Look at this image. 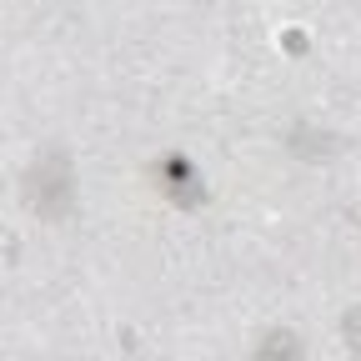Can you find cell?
Returning <instances> with one entry per match:
<instances>
[{
  "instance_id": "6da1fadb",
  "label": "cell",
  "mask_w": 361,
  "mask_h": 361,
  "mask_svg": "<svg viewBox=\"0 0 361 361\" xmlns=\"http://www.w3.org/2000/svg\"><path fill=\"white\" fill-rule=\"evenodd\" d=\"M25 201L45 216V221H61L71 211V161L66 156H40V166L25 176Z\"/></svg>"
}]
</instances>
